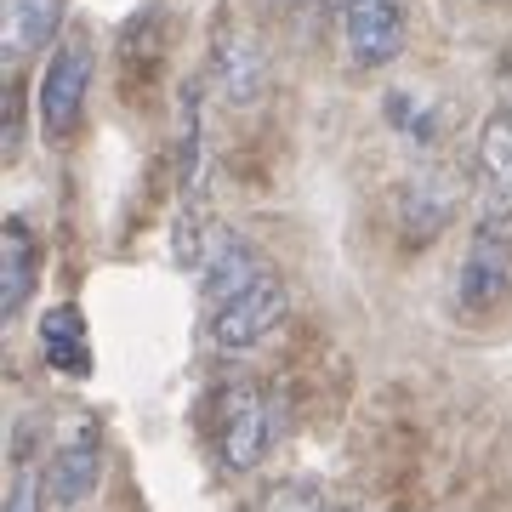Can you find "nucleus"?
<instances>
[{"mask_svg": "<svg viewBox=\"0 0 512 512\" xmlns=\"http://www.w3.org/2000/svg\"><path fill=\"white\" fill-rule=\"evenodd\" d=\"M512 296V234L501 217H478L473 245L456 274V308L461 313H495Z\"/></svg>", "mask_w": 512, "mask_h": 512, "instance_id": "nucleus-1", "label": "nucleus"}, {"mask_svg": "<svg viewBox=\"0 0 512 512\" xmlns=\"http://www.w3.org/2000/svg\"><path fill=\"white\" fill-rule=\"evenodd\" d=\"M285 313H291V291H285V279L262 274V279H251L239 296H228L222 308H211V342H217L222 353L262 348V342L279 330Z\"/></svg>", "mask_w": 512, "mask_h": 512, "instance_id": "nucleus-2", "label": "nucleus"}, {"mask_svg": "<svg viewBox=\"0 0 512 512\" xmlns=\"http://www.w3.org/2000/svg\"><path fill=\"white\" fill-rule=\"evenodd\" d=\"M86 92H92V46L80 35H69L52 52V63L40 69V92H35L40 131L46 137H69L80 126V114H86Z\"/></svg>", "mask_w": 512, "mask_h": 512, "instance_id": "nucleus-3", "label": "nucleus"}, {"mask_svg": "<svg viewBox=\"0 0 512 512\" xmlns=\"http://www.w3.org/2000/svg\"><path fill=\"white\" fill-rule=\"evenodd\" d=\"M268 439H274V427H268V399H262V387L256 382H228L217 399V444H222V461L234 467V473H251L256 461L268 456Z\"/></svg>", "mask_w": 512, "mask_h": 512, "instance_id": "nucleus-4", "label": "nucleus"}, {"mask_svg": "<svg viewBox=\"0 0 512 512\" xmlns=\"http://www.w3.org/2000/svg\"><path fill=\"white\" fill-rule=\"evenodd\" d=\"M404 35H410L404 0H342V40L353 69H387L404 52Z\"/></svg>", "mask_w": 512, "mask_h": 512, "instance_id": "nucleus-5", "label": "nucleus"}, {"mask_svg": "<svg viewBox=\"0 0 512 512\" xmlns=\"http://www.w3.org/2000/svg\"><path fill=\"white\" fill-rule=\"evenodd\" d=\"M97 484H103V427H97V416H74L69 433L52 450L46 490H52L57 507H80Z\"/></svg>", "mask_w": 512, "mask_h": 512, "instance_id": "nucleus-6", "label": "nucleus"}, {"mask_svg": "<svg viewBox=\"0 0 512 512\" xmlns=\"http://www.w3.org/2000/svg\"><path fill=\"white\" fill-rule=\"evenodd\" d=\"M211 80H217L222 103H251L262 86H268V57L245 29H217V46H211Z\"/></svg>", "mask_w": 512, "mask_h": 512, "instance_id": "nucleus-7", "label": "nucleus"}, {"mask_svg": "<svg viewBox=\"0 0 512 512\" xmlns=\"http://www.w3.org/2000/svg\"><path fill=\"white\" fill-rule=\"evenodd\" d=\"M478 177L484 217H512V109H495L478 131Z\"/></svg>", "mask_w": 512, "mask_h": 512, "instance_id": "nucleus-8", "label": "nucleus"}, {"mask_svg": "<svg viewBox=\"0 0 512 512\" xmlns=\"http://www.w3.org/2000/svg\"><path fill=\"white\" fill-rule=\"evenodd\" d=\"M262 274H268V268H262L256 251L245 245V239H234V234L211 239L205 256H200V285H205V302H211V308H222L228 296H239L251 279H262Z\"/></svg>", "mask_w": 512, "mask_h": 512, "instance_id": "nucleus-9", "label": "nucleus"}, {"mask_svg": "<svg viewBox=\"0 0 512 512\" xmlns=\"http://www.w3.org/2000/svg\"><path fill=\"white\" fill-rule=\"evenodd\" d=\"M57 12H63V0H0V52H6V63L35 57L52 40Z\"/></svg>", "mask_w": 512, "mask_h": 512, "instance_id": "nucleus-10", "label": "nucleus"}, {"mask_svg": "<svg viewBox=\"0 0 512 512\" xmlns=\"http://www.w3.org/2000/svg\"><path fill=\"white\" fill-rule=\"evenodd\" d=\"M35 279H40V251L35 239L23 234V222H12L6 239H0V313L6 319L35 296Z\"/></svg>", "mask_w": 512, "mask_h": 512, "instance_id": "nucleus-11", "label": "nucleus"}, {"mask_svg": "<svg viewBox=\"0 0 512 512\" xmlns=\"http://www.w3.org/2000/svg\"><path fill=\"white\" fill-rule=\"evenodd\" d=\"M40 353H46V365L63 370V376H86V370H92V348H86V319H80V308H52L40 319Z\"/></svg>", "mask_w": 512, "mask_h": 512, "instance_id": "nucleus-12", "label": "nucleus"}, {"mask_svg": "<svg viewBox=\"0 0 512 512\" xmlns=\"http://www.w3.org/2000/svg\"><path fill=\"white\" fill-rule=\"evenodd\" d=\"M262 512H330V501H325V490H319V484H308V478H291V484L268 490Z\"/></svg>", "mask_w": 512, "mask_h": 512, "instance_id": "nucleus-13", "label": "nucleus"}, {"mask_svg": "<svg viewBox=\"0 0 512 512\" xmlns=\"http://www.w3.org/2000/svg\"><path fill=\"white\" fill-rule=\"evenodd\" d=\"M46 495H52V490H46V484L23 467L18 484H12V495H6V512H46Z\"/></svg>", "mask_w": 512, "mask_h": 512, "instance_id": "nucleus-14", "label": "nucleus"}]
</instances>
